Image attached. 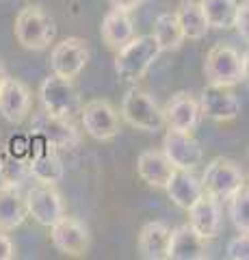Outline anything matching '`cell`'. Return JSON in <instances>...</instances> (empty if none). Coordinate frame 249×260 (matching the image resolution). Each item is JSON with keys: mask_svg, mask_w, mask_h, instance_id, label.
I'll list each match as a JSON object with an SVG mask.
<instances>
[{"mask_svg": "<svg viewBox=\"0 0 249 260\" xmlns=\"http://www.w3.org/2000/svg\"><path fill=\"white\" fill-rule=\"evenodd\" d=\"M165 156L169 158L173 169H195L204 162V150L199 141L193 137V133H178V130H167L163 137V148Z\"/></svg>", "mask_w": 249, "mask_h": 260, "instance_id": "11", "label": "cell"}, {"mask_svg": "<svg viewBox=\"0 0 249 260\" xmlns=\"http://www.w3.org/2000/svg\"><path fill=\"white\" fill-rule=\"evenodd\" d=\"M199 7H202L210 28L217 30L234 28L236 7H238L236 0H199Z\"/></svg>", "mask_w": 249, "mask_h": 260, "instance_id": "27", "label": "cell"}, {"mask_svg": "<svg viewBox=\"0 0 249 260\" xmlns=\"http://www.w3.org/2000/svg\"><path fill=\"white\" fill-rule=\"evenodd\" d=\"M24 195H26L28 217H33V221H37L39 225L50 228L65 215V204H63L61 193L54 189V184L39 182L35 186H30Z\"/></svg>", "mask_w": 249, "mask_h": 260, "instance_id": "10", "label": "cell"}, {"mask_svg": "<svg viewBox=\"0 0 249 260\" xmlns=\"http://www.w3.org/2000/svg\"><path fill=\"white\" fill-rule=\"evenodd\" d=\"M87 61H89V48H87L85 39L80 37H65L52 46L50 52L52 74H59L63 78H76L85 70Z\"/></svg>", "mask_w": 249, "mask_h": 260, "instance_id": "12", "label": "cell"}, {"mask_svg": "<svg viewBox=\"0 0 249 260\" xmlns=\"http://www.w3.org/2000/svg\"><path fill=\"white\" fill-rule=\"evenodd\" d=\"M39 100H42V109L46 113L67 119L80 115V109H83L74 78H63L59 74H50L44 78L42 87H39Z\"/></svg>", "mask_w": 249, "mask_h": 260, "instance_id": "4", "label": "cell"}, {"mask_svg": "<svg viewBox=\"0 0 249 260\" xmlns=\"http://www.w3.org/2000/svg\"><path fill=\"white\" fill-rule=\"evenodd\" d=\"M100 35L102 42L106 44L109 50H122V48L134 37V22L128 11H119V9H111L106 15L102 18V26H100Z\"/></svg>", "mask_w": 249, "mask_h": 260, "instance_id": "21", "label": "cell"}, {"mask_svg": "<svg viewBox=\"0 0 249 260\" xmlns=\"http://www.w3.org/2000/svg\"><path fill=\"white\" fill-rule=\"evenodd\" d=\"M199 180H202L204 193L212 195V198H217L219 202H228L232 195L238 193L247 184L245 174L238 162L223 158V156L212 158L208 162Z\"/></svg>", "mask_w": 249, "mask_h": 260, "instance_id": "6", "label": "cell"}, {"mask_svg": "<svg viewBox=\"0 0 249 260\" xmlns=\"http://www.w3.org/2000/svg\"><path fill=\"white\" fill-rule=\"evenodd\" d=\"M143 5V0H111V7L113 9H119V11H134L139 9V7Z\"/></svg>", "mask_w": 249, "mask_h": 260, "instance_id": "32", "label": "cell"}, {"mask_svg": "<svg viewBox=\"0 0 249 260\" xmlns=\"http://www.w3.org/2000/svg\"><path fill=\"white\" fill-rule=\"evenodd\" d=\"M13 258H18L15 243L7 237L3 230H0V260H13Z\"/></svg>", "mask_w": 249, "mask_h": 260, "instance_id": "31", "label": "cell"}, {"mask_svg": "<svg viewBox=\"0 0 249 260\" xmlns=\"http://www.w3.org/2000/svg\"><path fill=\"white\" fill-rule=\"evenodd\" d=\"M50 241L61 254L69 258H85L91 247V234L80 219L63 215L57 223L50 225Z\"/></svg>", "mask_w": 249, "mask_h": 260, "instance_id": "8", "label": "cell"}, {"mask_svg": "<svg viewBox=\"0 0 249 260\" xmlns=\"http://www.w3.org/2000/svg\"><path fill=\"white\" fill-rule=\"evenodd\" d=\"M85 133L95 141H111L119 135V115L109 100H89L80 109Z\"/></svg>", "mask_w": 249, "mask_h": 260, "instance_id": "9", "label": "cell"}, {"mask_svg": "<svg viewBox=\"0 0 249 260\" xmlns=\"http://www.w3.org/2000/svg\"><path fill=\"white\" fill-rule=\"evenodd\" d=\"M171 228L165 221H148L136 237V251L146 260H167Z\"/></svg>", "mask_w": 249, "mask_h": 260, "instance_id": "19", "label": "cell"}, {"mask_svg": "<svg viewBox=\"0 0 249 260\" xmlns=\"http://www.w3.org/2000/svg\"><path fill=\"white\" fill-rule=\"evenodd\" d=\"M30 133L59 152L76 150L80 145V139H83L80 130L76 128V124L72 119L50 115V113H46L44 109L35 113L33 119H30Z\"/></svg>", "mask_w": 249, "mask_h": 260, "instance_id": "7", "label": "cell"}, {"mask_svg": "<svg viewBox=\"0 0 249 260\" xmlns=\"http://www.w3.org/2000/svg\"><path fill=\"white\" fill-rule=\"evenodd\" d=\"M152 37L156 39L160 52H175V50H180V46L184 42H187V37H184V32L180 28V22H178V18H175L173 11L160 13L154 20Z\"/></svg>", "mask_w": 249, "mask_h": 260, "instance_id": "26", "label": "cell"}, {"mask_svg": "<svg viewBox=\"0 0 249 260\" xmlns=\"http://www.w3.org/2000/svg\"><path fill=\"white\" fill-rule=\"evenodd\" d=\"M175 18L180 22V28L184 32V37L191 39V42H199V39L206 37V32L210 30L206 22V15L202 11V7L195 0H182V3L175 7Z\"/></svg>", "mask_w": 249, "mask_h": 260, "instance_id": "25", "label": "cell"}, {"mask_svg": "<svg viewBox=\"0 0 249 260\" xmlns=\"http://www.w3.org/2000/svg\"><path fill=\"white\" fill-rule=\"evenodd\" d=\"M208 258H210V251H208L206 239L199 237L189 223L173 228L167 260H208Z\"/></svg>", "mask_w": 249, "mask_h": 260, "instance_id": "18", "label": "cell"}, {"mask_svg": "<svg viewBox=\"0 0 249 260\" xmlns=\"http://www.w3.org/2000/svg\"><path fill=\"white\" fill-rule=\"evenodd\" d=\"M234 28L243 39L249 42V0H243L236 7V18H234Z\"/></svg>", "mask_w": 249, "mask_h": 260, "instance_id": "30", "label": "cell"}, {"mask_svg": "<svg viewBox=\"0 0 249 260\" xmlns=\"http://www.w3.org/2000/svg\"><path fill=\"white\" fill-rule=\"evenodd\" d=\"M247 186H249V182H247Z\"/></svg>", "mask_w": 249, "mask_h": 260, "instance_id": "35", "label": "cell"}, {"mask_svg": "<svg viewBox=\"0 0 249 260\" xmlns=\"http://www.w3.org/2000/svg\"><path fill=\"white\" fill-rule=\"evenodd\" d=\"M160 56V48L152 35L132 37L122 50L115 52V74L126 83H136L150 72Z\"/></svg>", "mask_w": 249, "mask_h": 260, "instance_id": "1", "label": "cell"}, {"mask_svg": "<svg viewBox=\"0 0 249 260\" xmlns=\"http://www.w3.org/2000/svg\"><path fill=\"white\" fill-rule=\"evenodd\" d=\"M165 191L175 206L182 210H189L202 198L204 186H202V180L193 172H189V169H173L169 180L165 184Z\"/></svg>", "mask_w": 249, "mask_h": 260, "instance_id": "20", "label": "cell"}, {"mask_svg": "<svg viewBox=\"0 0 249 260\" xmlns=\"http://www.w3.org/2000/svg\"><path fill=\"white\" fill-rule=\"evenodd\" d=\"M33 180L28 167V154L13 152L11 145L0 148V182L11 186H24V182Z\"/></svg>", "mask_w": 249, "mask_h": 260, "instance_id": "24", "label": "cell"}, {"mask_svg": "<svg viewBox=\"0 0 249 260\" xmlns=\"http://www.w3.org/2000/svg\"><path fill=\"white\" fill-rule=\"evenodd\" d=\"M28 167L33 180L42 184H59L65 176L63 169V160L59 156V150H54L52 145L39 139V145L28 154Z\"/></svg>", "mask_w": 249, "mask_h": 260, "instance_id": "17", "label": "cell"}, {"mask_svg": "<svg viewBox=\"0 0 249 260\" xmlns=\"http://www.w3.org/2000/svg\"><path fill=\"white\" fill-rule=\"evenodd\" d=\"M9 78V72H7V68H5V63L0 61V87L5 85V80Z\"/></svg>", "mask_w": 249, "mask_h": 260, "instance_id": "34", "label": "cell"}, {"mask_svg": "<svg viewBox=\"0 0 249 260\" xmlns=\"http://www.w3.org/2000/svg\"><path fill=\"white\" fill-rule=\"evenodd\" d=\"M13 35L22 48L39 52V50H46L54 42L57 26H54V20L42 7L28 5L24 9H20V13L15 15Z\"/></svg>", "mask_w": 249, "mask_h": 260, "instance_id": "2", "label": "cell"}, {"mask_svg": "<svg viewBox=\"0 0 249 260\" xmlns=\"http://www.w3.org/2000/svg\"><path fill=\"white\" fill-rule=\"evenodd\" d=\"M228 202H230L228 213H230V219H232V223H234V228L240 234H249V186L245 184L243 189L232 195Z\"/></svg>", "mask_w": 249, "mask_h": 260, "instance_id": "28", "label": "cell"}, {"mask_svg": "<svg viewBox=\"0 0 249 260\" xmlns=\"http://www.w3.org/2000/svg\"><path fill=\"white\" fill-rule=\"evenodd\" d=\"M33 109V95L30 89L18 78H7L5 85L0 87V115L5 121L18 126L30 115Z\"/></svg>", "mask_w": 249, "mask_h": 260, "instance_id": "14", "label": "cell"}, {"mask_svg": "<svg viewBox=\"0 0 249 260\" xmlns=\"http://www.w3.org/2000/svg\"><path fill=\"white\" fill-rule=\"evenodd\" d=\"M204 76L208 85L234 87L243 80V54L230 44H215L206 52Z\"/></svg>", "mask_w": 249, "mask_h": 260, "instance_id": "5", "label": "cell"}, {"mask_svg": "<svg viewBox=\"0 0 249 260\" xmlns=\"http://www.w3.org/2000/svg\"><path fill=\"white\" fill-rule=\"evenodd\" d=\"M28 217L26 195L20 186L0 184V230L9 232L20 228Z\"/></svg>", "mask_w": 249, "mask_h": 260, "instance_id": "22", "label": "cell"}, {"mask_svg": "<svg viewBox=\"0 0 249 260\" xmlns=\"http://www.w3.org/2000/svg\"><path fill=\"white\" fill-rule=\"evenodd\" d=\"M187 213H189V225L202 239L210 241V239L219 237L221 225H223V210H221V202L217 198H212V195H208V193H202V198H199Z\"/></svg>", "mask_w": 249, "mask_h": 260, "instance_id": "16", "label": "cell"}, {"mask_svg": "<svg viewBox=\"0 0 249 260\" xmlns=\"http://www.w3.org/2000/svg\"><path fill=\"white\" fill-rule=\"evenodd\" d=\"M122 117L128 126L143 130V133H158L165 128V115L156 98L139 87L126 91L122 100Z\"/></svg>", "mask_w": 249, "mask_h": 260, "instance_id": "3", "label": "cell"}, {"mask_svg": "<svg viewBox=\"0 0 249 260\" xmlns=\"http://www.w3.org/2000/svg\"><path fill=\"white\" fill-rule=\"evenodd\" d=\"M226 256L230 260H249V234H240L228 243Z\"/></svg>", "mask_w": 249, "mask_h": 260, "instance_id": "29", "label": "cell"}, {"mask_svg": "<svg viewBox=\"0 0 249 260\" xmlns=\"http://www.w3.org/2000/svg\"><path fill=\"white\" fill-rule=\"evenodd\" d=\"M163 115H165V126L169 130L195 133L199 119H202V109H199V100H195L189 91H178L167 100Z\"/></svg>", "mask_w": 249, "mask_h": 260, "instance_id": "13", "label": "cell"}, {"mask_svg": "<svg viewBox=\"0 0 249 260\" xmlns=\"http://www.w3.org/2000/svg\"><path fill=\"white\" fill-rule=\"evenodd\" d=\"M171 172L173 165L163 150H143L136 158V174L148 186H154V189H165Z\"/></svg>", "mask_w": 249, "mask_h": 260, "instance_id": "23", "label": "cell"}, {"mask_svg": "<svg viewBox=\"0 0 249 260\" xmlns=\"http://www.w3.org/2000/svg\"><path fill=\"white\" fill-rule=\"evenodd\" d=\"M199 109L204 117L212 121H232L240 113V100L232 87L208 85L199 95Z\"/></svg>", "mask_w": 249, "mask_h": 260, "instance_id": "15", "label": "cell"}, {"mask_svg": "<svg viewBox=\"0 0 249 260\" xmlns=\"http://www.w3.org/2000/svg\"><path fill=\"white\" fill-rule=\"evenodd\" d=\"M243 80L249 85V50L243 54Z\"/></svg>", "mask_w": 249, "mask_h": 260, "instance_id": "33", "label": "cell"}]
</instances>
